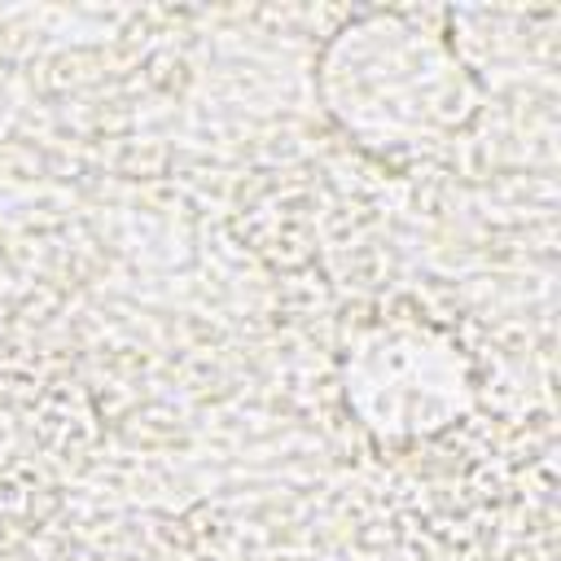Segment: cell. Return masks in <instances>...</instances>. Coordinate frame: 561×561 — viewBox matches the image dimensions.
<instances>
[{"label":"cell","instance_id":"1","mask_svg":"<svg viewBox=\"0 0 561 561\" xmlns=\"http://www.w3.org/2000/svg\"><path fill=\"white\" fill-rule=\"evenodd\" d=\"M329 118L373 149H434L482 105L473 66L434 18L373 9L329 35L316 61Z\"/></svg>","mask_w":561,"mask_h":561},{"label":"cell","instance_id":"2","mask_svg":"<svg viewBox=\"0 0 561 561\" xmlns=\"http://www.w3.org/2000/svg\"><path fill=\"white\" fill-rule=\"evenodd\" d=\"M342 394L359 430L386 447H412L447 434L473 408V373L443 329L390 320L355 337Z\"/></svg>","mask_w":561,"mask_h":561}]
</instances>
